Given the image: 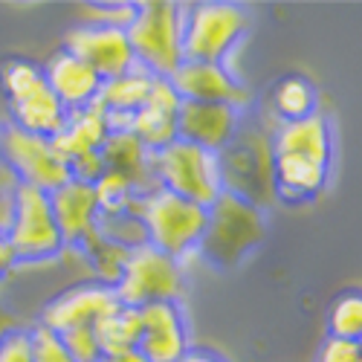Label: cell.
Masks as SVG:
<instances>
[{
    "label": "cell",
    "mask_w": 362,
    "mask_h": 362,
    "mask_svg": "<svg viewBox=\"0 0 362 362\" xmlns=\"http://www.w3.org/2000/svg\"><path fill=\"white\" fill-rule=\"evenodd\" d=\"M334 165V134L325 113L281 122L273 134V197L290 206L319 197Z\"/></svg>",
    "instance_id": "1"
},
{
    "label": "cell",
    "mask_w": 362,
    "mask_h": 362,
    "mask_svg": "<svg viewBox=\"0 0 362 362\" xmlns=\"http://www.w3.org/2000/svg\"><path fill=\"white\" fill-rule=\"evenodd\" d=\"M136 212L145 229V244L174 261H183L189 252H197L206 232L209 209L189 203L165 189H154L136 200Z\"/></svg>",
    "instance_id": "2"
},
{
    "label": "cell",
    "mask_w": 362,
    "mask_h": 362,
    "mask_svg": "<svg viewBox=\"0 0 362 362\" xmlns=\"http://www.w3.org/2000/svg\"><path fill=\"white\" fill-rule=\"evenodd\" d=\"M264 240V215L250 200L232 192H221V197L209 206L206 232L200 238L197 252L218 269H229L244 261Z\"/></svg>",
    "instance_id": "3"
},
{
    "label": "cell",
    "mask_w": 362,
    "mask_h": 362,
    "mask_svg": "<svg viewBox=\"0 0 362 362\" xmlns=\"http://www.w3.org/2000/svg\"><path fill=\"white\" fill-rule=\"evenodd\" d=\"M180 26H183V6L165 4V0L136 4V18L125 29L134 64L154 78H171L174 70L183 64Z\"/></svg>",
    "instance_id": "4"
},
{
    "label": "cell",
    "mask_w": 362,
    "mask_h": 362,
    "mask_svg": "<svg viewBox=\"0 0 362 362\" xmlns=\"http://www.w3.org/2000/svg\"><path fill=\"white\" fill-rule=\"evenodd\" d=\"M223 192L250 200L252 206H267L273 197V136L264 128H244V119L218 154Z\"/></svg>",
    "instance_id": "5"
},
{
    "label": "cell",
    "mask_w": 362,
    "mask_h": 362,
    "mask_svg": "<svg viewBox=\"0 0 362 362\" xmlns=\"http://www.w3.org/2000/svg\"><path fill=\"white\" fill-rule=\"evenodd\" d=\"M151 171H154L157 186L209 209L223 192L218 154L189 145L183 139H174L171 145L151 154Z\"/></svg>",
    "instance_id": "6"
},
{
    "label": "cell",
    "mask_w": 362,
    "mask_h": 362,
    "mask_svg": "<svg viewBox=\"0 0 362 362\" xmlns=\"http://www.w3.org/2000/svg\"><path fill=\"white\" fill-rule=\"evenodd\" d=\"M250 15L238 4H194L183 9L180 44L183 62L223 64L235 44L247 35Z\"/></svg>",
    "instance_id": "7"
},
{
    "label": "cell",
    "mask_w": 362,
    "mask_h": 362,
    "mask_svg": "<svg viewBox=\"0 0 362 362\" xmlns=\"http://www.w3.org/2000/svg\"><path fill=\"white\" fill-rule=\"evenodd\" d=\"M122 308H148L157 301H180L183 296V267L180 261L151 250L148 244L128 252L122 276L113 284Z\"/></svg>",
    "instance_id": "8"
},
{
    "label": "cell",
    "mask_w": 362,
    "mask_h": 362,
    "mask_svg": "<svg viewBox=\"0 0 362 362\" xmlns=\"http://www.w3.org/2000/svg\"><path fill=\"white\" fill-rule=\"evenodd\" d=\"M6 238H9V247H12L18 264L49 261L64 250L62 232H58V223L52 218L49 197L44 192L18 183L12 223L6 229Z\"/></svg>",
    "instance_id": "9"
},
{
    "label": "cell",
    "mask_w": 362,
    "mask_h": 362,
    "mask_svg": "<svg viewBox=\"0 0 362 362\" xmlns=\"http://www.w3.org/2000/svg\"><path fill=\"white\" fill-rule=\"evenodd\" d=\"M0 163H4L21 186L38 189L44 194L62 189L70 177L67 160L52 148V139L33 136L15 125L0 131Z\"/></svg>",
    "instance_id": "10"
},
{
    "label": "cell",
    "mask_w": 362,
    "mask_h": 362,
    "mask_svg": "<svg viewBox=\"0 0 362 362\" xmlns=\"http://www.w3.org/2000/svg\"><path fill=\"white\" fill-rule=\"evenodd\" d=\"M62 49H67L70 55L78 58V62H84L102 81L125 76L128 70L136 67L125 29L78 23V26H73L64 33Z\"/></svg>",
    "instance_id": "11"
},
{
    "label": "cell",
    "mask_w": 362,
    "mask_h": 362,
    "mask_svg": "<svg viewBox=\"0 0 362 362\" xmlns=\"http://www.w3.org/2000/svg\"><path fill=\"white\" fill-rule=\"evenodd\" d=\"M119 308L122 305H119L113 287L102 281H90L55 296L44 308L38 325L52 330V334H64V330H73V327H93L96 322L116 313Z\"/></svg>",
    "instance_id": "12"
},
{
    "label": "cell",
    "mask_w": 362,
    "mask_h": 362,
    "mask_svg": "<svg viewBox=\"0 0 362 362\" xmlns=\"http://www.w3.org/2000/svg\"><path fill=\"white\" fill-rule=\"evenodd\" d=\"M142 334L136 351L148 362H180L189 345V330L180 301H157V305L139 308Z\"/></svg>",
    "instance_id": "13"
},
{
    "label": "cell",
    "mask_w": 362,
    "mask_h": 362,
    "mask_svg": "<svg viewBox=\"0 0 362 362\" xmlns=\"http://www.w3.org/2000/svg\"><path fill=\"white\" fill-rule=\"evenodd\" d=\"M177 90L180 102H209V105H232L244 107L250 105V90L240 87L235 76L226 70V64H200V62H183L174 76L168 78Z\"/></svg>",
    "instance_id": "14"
},
{
    "label": "cell",
    "mask_w": 362,
    "mask_h": 362,
    "mask_svg": "<svg viewBox=\"0 0 362 362\" xmlns=\"http://www.w3.org/2000/svg\"><path fill=\"white\" fill-rule=\"evenodd\" d=\"M240 125V110L232 105H209V102H180L177 110V139L197 145L203 151H221L229 145Z\"/></svg>",
    "instance_id": "15"
},
{
    "label": "cell",
    "mask_w": 362,
    "mask_h": 362,
    "mask_svg": "<svg viewBox=\"0 0 362 362\" xmlns=\"http://www.w3.org/2000/svg\"><path fill=\"white\" fill-rule=\"evenodd\" d=\"M177 110H180V96L171 87V81L154 78L145 105L128 119L125 131H131L151 154H154V151H160L177 139Z\"/></svg>",
    "instance_id": "16"
},
{
    "label": "cell",
    "mask_w": 362,
    "mask_h": 362,
    "mask_svg": "<svg viewBox=\"0 0 362 362\" xmlns=\"http://www.w3.org/2000/svg\"><path fill=\"white\" fill-rule=\"evenodd\" d=\"M44 70V81L55 93V99L67 107V113L81 110L87 105H93L99 99L102 90V78L90 70L84 62H78L76 55H70L67 49L58 47L47 62L41 64Z\"/></svg>",
    "instance_id": "17"
},
{
    "label": "cell",
    "mask_w": 362,
    "mask_h": 362,
    "mask_svg": "<svg viewBox=\"0 0 362 362\" xmlns=\"http://www.w3.org/2000/svg\"><path fill=\"white\" fill-rule=\"evenodd\" d=\"M47 197H49L52 218L58 223V232H62L64 247H76L87 235V229H93L99 215L93 186L81 183V180H67L62 189L49 192Z\"/></svg>",
    "instance_id": "18"
},
{
    "label": "cell",
    "mask_w": 362,
    "mask_h": 362,
    "mask_svg": "<svg viewBox=\"0 0 362 362\" xmlns=\"http://www.w3.org/2000/svg\"><path fill=\"white\" fill-rule=\"evenodd\" d=\"M102 163L105 171L122 174L128 183L136 189V194H148L157 189L154 171H151V151L131 134V131H110V136L102 145Z\"/></svg>",
    "instance_id": "19"
},
{
    "label": "cell",
    "mask_w": 362,
    "mask_h": 362,
    "mask_svg": "<svg viewBox=\"0 0 362 362\" xmlns=\"http://www.w3.org/2000/svg\"><path fill=\"white\" fill-rule=\"evenodd\" d=\"M107 136H110V122H107L105 110L93 102L81 110L67 113V122H64L62 134L52 139V148L70 163L81 154H99Z\"/></svg>",
    "instance_id": "20"
},
{
    "label": "cell",
    "mask_w": 362,
    "mask_h": 362,
    "mask_svg": "<svg viewBox=\"0 0 362 362\" xmlns=\"http://www.w3.org/2000/svg\"><path fill=\"white\" fill-rule=\"evenodd\" d=\"M151 81H154V76H148L139 67L128 70L125 76H116L110 81H102L96 105L105 110L110 131H122L128 125V119L145 105L151 93Z\"/></svg>",
    "instance_id": "21"
},
{
    "label": "cell",
    "mask_w": 362,
    "mask_h": 362,
    "mask_svg": "<svg viewBox=\"0 0 362 362\" xmlns=\"http://www.w3.org/2000/svg\"><path fill=\"white\" fill-rule=\"evenodd\" d=\"M9 113H12L15 128L33 134V136H41V139H55L67 122V107L55 99L47 81L41 87H35L33 93H26L23 99L12 102Z\"/></svg>",
    "instance_id": "22"
},
{
    "label": "cell",
    "mask_w": 362,
    "mask_h": 362,
    "mask_svg": "<svg viewBox=\"0 0 362 362\" xmlns=\"http://www.w3.org/2000/svg\"><path fill=\"white\" fill-rule=\"evenodd\" d=\"M273 110L281 122H298V119H308V116L319 113L316 84L301 73L281 76L273 87Z\"/></svg>",
    "instance_id": "23"
},
{
    "label": "cell",
    "mask_w": 362,
    "mask_h": 362,
    "mask_svg": "<svg viewBox=\"0 0 362 362\" xmlns=\"http://www.w3.org/2000/svg\"><path fill=\"white\" fill-rule=\"evenodd\" d=\"M93 334H96L102 359L136 348V345H139V334H142L139 310H134V308H119L116 313H110V316H105L102 322L93 325Z\"/></svg>",
    "instance_id": "24"
},
{
    "label": "cell",
    "mask_w": 362,
    "mask_h": 362,
    "mask_svg": "<svg viewBox=\"0 0 362 362\" xmlns=\"http://www.w3.org/2000/svg\"><path fill=\"white\" fill-rule=\"evenodd\" d=\"M76 247L84 250V258H87L90 267H93L96 281H102L107 287H113L119 281V276H122V267H125V258L131 252L125 247H116L113 240L102 238L99 229H96V223H93V229H87V235L78 240Z\"/></svg>",
    "instance_id": "25"
},
{
    "label": "cell",
    "mask_w": 362,
    "mask_h": 362,
    "mask_svg": "<svg viewBox=\"0 0 362 362\" xmlns=\"http://www.w3.org/2000/svg\"><path fill=\"white\" fill-rule=\"evenodd\" d=\"M44 84V70L41 64H35L33 58L23 55H9L0 62V87H4L6 102H18L26 93H33L35 87Z\"/></svg>",
    "instance_id": "26"
},
{
    "label": "cell",
    "mask_w": 362,
    "mask_h": 362,
    "mask_svg": "<svg viewBox=\"0 0 362 362\" xmlns=\"http://www.w3.org/2000/svg\"><path fill=\"white\" fill-rule=\"evenodd\" d=\"M327 339L359 342L362 337V298L359 290H345L337 296L334 308L327 313Z\"/></svg>",
    "instance_id": "27"
},
{
    "label": "cell",
    "mask_w": 362,
    "mask_h": 362,
    "mask_svg": "<svg viewBox=\"0 0 362 362\" xmlns=\"http://www.w3.org/2000/svg\"><path fill=\"white\" fill-rule=\"evenodd\" d=\"M93 192H96L99 215H122V212H128V209H131V203L139 197L136 189L128 183L122 174H116V171H105L93 183Z\"/></svg>",
    "instance_id": "28"
},
{
    "label": "cell",
    "mask_w": 362,
    "mask_h": 362,
    "mask_svg": "<svg viewBox=\"0 0 362 362\" xmlns=\"http://www.w3.org/2000/svg\"><path fill=\"white\" fill-rule=\"evenodd\" d=\"M81 23L90 26H113V29H128L136 18V4H84L78 6Z\"/></svg>",
    "instance_id": "29"
},
{
    "label": "cell",
    "mask_w": 362,
    "mask_h": 362,
    "mask_svg": "<svg viewBox=\"0 0 362 362\" xmlns=\"http://www.w3.org/2000/svg\"><path fill=\"white\" fill-rule=\"evenodd\" d=\"M58 339H62L64 351L73 356V362H99V359H102V351H99V342H96L93 327H73V330H64V334H58Z\"/></svg>",
    "instance_id": "30"
},
{
    "label": "cell",
    "mask_w": 362,
    "mask_h": 362,
    "mask_svg": "<svg viewBox=\"0 0 362 362\" xmlns=\"http://www.w3.org/2000/svg\"><path fill=\"white\" fill-rule=\"evenodd\" d=\"M29 342H33V362H73V356L64 351L58 334H52V330L41 325L29 330Z\"/></svg>",
    "instance_id": "31"
},
{
    "label": "cell",
    "mask_w": 362,
    "mask_h": 362,
    "mask_svg": "<svg viewBox=\"0 0 362 362\" xmlns=\"http://www.w3.org/2000/svg\"><path fill=\"white\" fill-rule=\"evenodd\" d=\"M0 362H33V342H29V330H9L0 337Z\"/></svg>",
    "instance_id": "32"
},
{
    "label": "cell",
    "mask_w": 362,
    "mask_h": 362,
    "mask_svg": "<svg viewBox=\"0 0 362 362\" xmlns=\"http://www.w3.org/2000/svg\"><path fill=\"white\" fill-rule=\"evenodd\" d=\"M15 189L18 180L15 174L0 163V232H6L12 223V206H15Z\"/></svg>",
    "instance_id": "33"
},
{
    "label": "cell",
    "mask_w": 362,
    "mask_h": 362,
    "mask_svg": "<svg viewBox=\"0 0 362 362\" xmlns=\"http://www.w3.org/2000/svg\"><path fill=\"white\" fill-rule=\"evenodd\" d=\"M319 362H362L359 342H345V339H327Z\"/></svg>",
    "instance_id": "34"
},
{
    "label": "cell",
    "mask_w": 362,
    "mask_h": 362,
    "mask_svg": "<svg viewBox=\"0 0 362 362\" xmlns=\"http://www.w3.org/2000/svg\"><path fill=\"white\" fill-rule=\"evenodd\" d=\"M15 267H18V261H15V252L9 247V238H6V232H0V281H4Z\"/></svg>",
    "instance_id": "35"
},
{
    "label": "cell",
    "mask_w": 362,
    "mask_h": 362,
    "mask_svg": "<svg viewBox=\"0 0 362 362\" xmlns=\"http://www.w3.org/2000/svg\"><path fill=\"white\" fill-rule=\"evenodd\" d=\"M180 362H226V359L215 351H209V348H189Z\"/></svg>",
    "instance_id": "36"
},
{
    "label": "cell",
    "mask_w": 362,
    "mask_h": 362,
    "mask_svg": "<svg viewBox=\"0 0 362 362\" xmlns=\"http://www.w3.org/2000/svg\"><path fill=\"white\" fill-rule=\"evenodd\" d=\"M99 362H148L136 348H131V351H125V354H116V356H105V359H99Z\"/></svg>",
    "instance_id": "37"
},
{
    "label": "cell",
    "mask_w": 362,
    "mask_h": 362,
    "mask_svg": "<svg viewBox=\"0 0 362 362\" xmlns=\"http://www.w3.org/2000/svg\"><path fill=\"white\" fill-rule=\"evenodd\" d=\"M15 327H18V316H12L9 310L0 308V337L9 334V330H15Z\"/></svg>",
    "instance_id": "38"
}]
</instances>
